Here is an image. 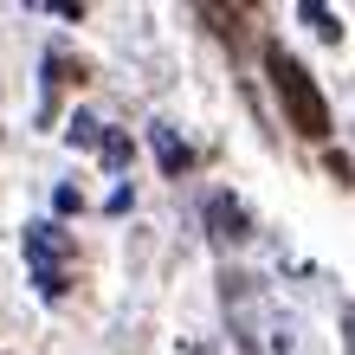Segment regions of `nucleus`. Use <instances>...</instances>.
<instances>
[{"label": "nucleus", "instance_id": "1", "mask_svg": "<svg viewBox=\"0 0 355 355\" xmlns=\"http://www.w3.org/2000/svg\"><path fill=\"white\" fill-rule=\"evenodd\" d=\"M265 78H271V91H278V103H284L291 130H297L304 142H329V103L317 91V78L304 71V58H291L278 39H271L265 46Z\"/></svg>", "mask_w": 355, "mask_h": 355}, {"label": "nucleus", "instance_id": "2", "mask_svg": "<svg viewBox=\"0 0 355 355\" xmlns=\"http://www.w3.org/2000/svg\"><path fill=\"white\" fill-rule=\"evenodd\" d=\"M65 252H71V239L58 233L52 220L26 226V259H33V284H39V297H65Z\"/></svg>", "mask_w": 355, "mask_h": 355}, {"label": "nucleus", "instance_id": "3", "mask_svg": "<svg viewBox=\"0 0 355 355\" xmlns=\"http://www.w3.org/2000/svg\"><path fill=\"white\" fill-rule=\"evenodd\" d=\"M207 220H214V233H220V239H245V207H239V200L214 194V200H207Z\"/></svg>", "mask_w": 355, "mask_h": 355}, {"label": "nucleus", "instance_id": "4", "mask_svg": "<svg viewBox=\"0 0 355 355\" xmlns=\"http://www.w3.org/2000/svg\"><path fill=\"white\" fill-rule=\"evenodd\" d=\"M155 155H162V175H187V168H194V155H187V142H175V130H162V123H155Z\"/></svg>", "mask_w": 355, "mask_h": 355}, {"label": "nucleus", "instance_id": "5", "mask_svg": "<svg viewBox=\"0 0 355 355\" xmlns=\"http://www.w3.org/2000/svg\"><path fill=\"white\" fill-rule=\"evenodd\" d=\"M130 162H136V142L123 136V130H110V136H103V168H116V175H123Z\"/></svg>", "mask_w": 355, "mask_h": 355}, {"label": "nucleus", "instance_id": "6", "mask_svg": "<svg viewBox=\"0 0 355 355\" xmlns=\"http://www.w3.org/2000/svg\"><path fill=\"white\" fill-rule=\"evenodd\" d=\"M65 142H71V149H103V130H97L91 116H71V130H65Z\"/></svg>", "mask_w": 355, "mask_h": 355}, {"label": "nucleus", "instance_id": "7", "mask_svg": "<svg viewBox=\"0 0 355 355\" xmlns=\"http://www.w3.org/2000/svg\"><path fill=\"white\" fill-rule=\"evenodd\" d=\"M304 19H310V26H317V39H329V46H336V13H329V7H317V0H304Z\"/></svg>", "mask_w": 355, "mask_h": 355}, {"label": "nucleus", "instance_id": "8", "mask_svg": "<svg viewBox=\"0 0 355 355\" xmlns=\"http://www.w3.org/2000/svg\"><path fill=\"white\" fill-rule=\"evenodd\" d=\"M52 207H58V214H78V207H85V194H78V187H58Z\"/></svg>", "mask_w": 355, "mask_h": 355}, {"label": "nucleus", "instance_id": "9", "mask_svg": "<svg viewBox=\"0 0 355 355\" xmlns=\"http://www.w3.org/2000/svg\"><path fill=\"white\" fill-rule=\"evenodd\" d=\"M343 329H349V349H355V304L343 310Z\"/></svg>", "mask_w": 355, "mask_h": 355}]
</instances>
